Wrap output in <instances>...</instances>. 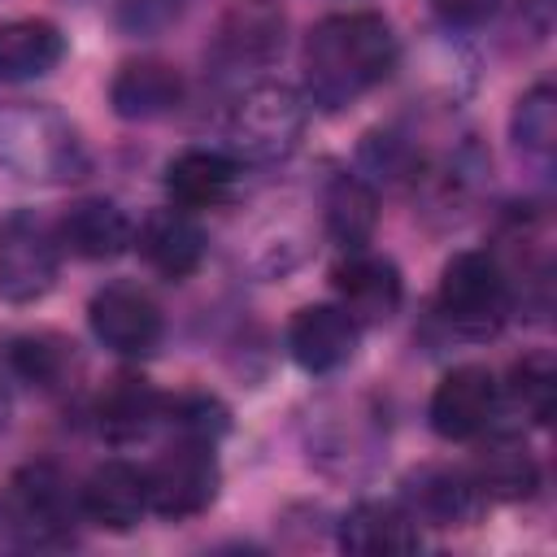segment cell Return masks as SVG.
<instances>
[{
    "mask_svg": "<svg viewBox=\"0 0 557 557\" xmlns=\"http://www.w3.org/2000/svg\"><path fill=\"white\" fill-rule=\"evenodd\" d=\"M135 252L148 261V270H157L161 278H191L209 252V235L196 222V213L165 205L152 209L139 226H135Z\"/></svg>",
    "mask_w": 557,
    "mask_h": 557,
    "instance_id": "e0dca14e",
    "label": "cell"
},
{
    "mask_svg": "<svg viewBox=\"0 0 557 557\" xmlns=\"http://www.w3.org/2000/svg\"><path fill=\"white\" fill-rule=\"evenodd\" d=\"M553 400H557V370L548 352H527L522 361H513L509 379L500 383V409H513L518 418L544 426L553 418Z\"/></svg>",
    "mask_w": 557,
    "mask_h": 557,
    "instance_id": "484cf974",
    "label": "cell"
},
{
    "mask_svg": "<svg viewBox=\"0 0 557 557\" xmlns=\"http://www.w3.org/2000/svg\"><path fill=\"white\" fill-rule=\"evenodd\" d=\"M78 513L87 527L100 531H131L148 513V483L144 466L135 461H100L83 483H78Z\"/></svg>",
    "mask_w": 557,
    "mask_h": 557,
    "instance_id": "ac0fdd59",
    "label": "cell"
},
{
    "mask_svg": "<svg viewBox=\"0 0 557 557\" xmlns=\"http://www.w3.org/2000/svg\"><path fill=\"white\" fill-rule=\"evenodd\" d=\"M144 483H148V513L183 522V518H200L222 487V466H218V444L209 440H170L148 466H144Z\"/></svg>",
    "mask_w": 557,
    "mask_h": 557,
    "instance_id": "52a82bcc",
    "label": "cell"
},
{
    "mask_svg": "<svg viewBox=\"0 0 557 557\" xmlns=\"http://www.w3.org/2000/svg\"><path fill=\"white\" fill-rule=\"evenodd\" d=\"M9 422V383H4V370H0V431Z\"/></svg>",
    "mask_w": 557,
    "mask_h": 557,
    "instance_id": "f546056e",
    "label": "cell"
},
{
    "mask_svg": "<svg viewBox=\"0 0 557 557\" xmlns=\"http://www.w3.org/2000/svg\"><path fill=\"white\" fill-rule=\"evenodd\" d=\"M348 418H352V422H344V405H339V409H326V413L318 418V435H313V453H318L322 461L335 457L339 470H352L361 457H374L379 435H383V426H379L374 413H361V409L352 405Z\"/></svg>",
    "mask_w": 557,
    "mask_h": 557,
    "instance_id": "4316f807",
    "label": "cell"
},
{
    "mask_svg": "<svg viewBox=\"0 0 557 557\" xmlns=\"http://www.w3.org/2000/svg\"><path fill=\"white\" fill-rule=\"evenodd\" d=\"M309 126V100L292 83L257 78L239 87L222 113V148L248 165H283Z\"/></svg>",
    "mask_w": 557,
    "mask_h": 557,
    "instance_id": "3957f363",
    "label": "cell"
},
{
    "mask_svg": "<svg viewBox=\"0 0 557 557\" xmlns=\"http://www.w3.org/2000/svg\"><path fill=\"white\" fill-rule=\"evenodd\" d=\"M61 239L57 222L13 209L0 218V296L9 305H35L57 287L61 274Z\"/></svg>",
    "mask_w": 557,
    "mask_h": 557,
    "instance_id": "ba28073f",
    "label": "cell"
},
{
    "mask_svg": "<svg viewBox=\"0 0 557 557\" xmlns=\"http://www.w3.org/2000/svg\"><path fill=\"white\" fill-rule=\"evenodd\" d=\"M0 370L13 383L39 387V392H57L74 374V344L65 335H57V331H22V335H13L4 344Z\"/></svg>",
    "mask_w": 557,
    "mask_h": 557,
    "instance_id": "cb8c5ba5",
    "label": "cell"
},
{
    "mask_svg": "<svg viewBox=\"0 0 557 557\" xmlns=\"http://www.w3.org/2000/svg\"><path fill=\"white\" fill-rule=\"evenodd\" d=\"M505 0H431L444 30H479L500 13Z\"/></svg>",
    "mask_w": 557,
    "mask_h": 557,
    "instance_id": "f1b7e54d",
    "label": "cell"
},
{
    "mask_svg": "<svg viewBox=\"0 0 557 557\" xmlns=\"http://www.w3.org/2000/svg\"><path fill=\"white\" fill-rule=\"evenodd\" d=\"M57 239H61V252H70V257L113 261L135 248V222L117 200L87 196V200H74L57 218Z\"/></svg>",
    "mask_w": 557,
    "mask_h": 557,
    "instance_id": "d6986e66",
    "label": "cell"
},
{
    "mask_svg": "<svg viewBox=\"0 0 557 557\" xmlns=\"http://www.w3.org/2000/svg\"><path fill=\"white\" fill-rule=\"evenodd\" d=\"M500 413H505L500 409V379L479 361L453 366L426 400V422L448 444L479 440L483 431H492L500 422Z\"/></svg>",
    "mask_w": 557,
    "mask_h": 557,
    "instance_id": "30bf717a",
    "label": "cell"
},
{
    "mask_svg": "<svg viewBox=\"0 0 557 557\" xmlns=\"http://www.w3.org/2000/svg\"><path fill=\"white\" fill-rule=\"evenodd\" d=\"M435 309L444 326L461 339H492L509 322L513 292L492 248H466L448 257V265L440 270Z\"/></svg>",
    "mask_w": 557,
    "mask_h": 557,
    "instance_id": "5b68a950",
    "label": "cell"
},
{
    "mask_svg": "<svg viewBox=\"0 0 557 557\" xmlns=\"http://www.w3.org/2000/svg\"><path fill=\"white\" fill-rule=\"evenodd\" d=\"M322 231L339 252L370 248L379 231V187L357 170H335L322 183Z\"/></svg>",
    "mask_w": 557,
    "mask_h": 557,
    "instance_id": "44dd1931",
    "label": "cell"
},
{
    "mask_svg": "<svg viewBox=\"0 0 557 557\" xmlns=\"http://www.w3.org/2000/svg\"><path fill=\"white\" fill-rule=\"evenodd\" d=\"M331 287H335V305L361 331L392 322L400 300H405L400 265L392 257H383V252H370V248L339 252V265L331 270Z\"/></svg>",
    "mask_w": 557,
    "mask_h": 557,
    "instance_id": "8fae6325",
    "label": "cell"
},
{
    "mask_svg": "<svg viewBox=\"0 0 557 557\" xmlns=\"http://www.w3.org/2000/svg\"><path fill=\"white\" fill-rule=\"evenodd\" d=\"M0 527L17 548H61L83 527L78 483L52 461L17 466L0 487Z\"/></svg>",
    "mask_w": 557,
    "mask_h": 557,
    "instance_id": "277c9868",
    "label": "cell"
},
{
    "mask_svg": "<svg viewBox=\"0 0 557 557\" xmlns=\"http://www.w3.org/2000/svg\"><path fill=\"white\" fill-rule=\"evenodd\" d=\"M400 65V39L392 22L374 9L326 13L300 48V91L309 109L344 113L370 96Z\"/></svg>",
    "mask_w": 557,
    "mask_h": 557,
    "instance_id": "6da1fadb",
    "label": "cell"
},
{
    "mask_svg": "<svg viewBox=\"0 0 557 557\" xmlns=\"http://www.w3.org/2000/svg\"><path fill=\"white\" fill-rule=\"evenodd\" d=\"M87 326L100 348L139 361L152 357L165 339V313L139 283H104L87 300Z\"/></svg>",
    "mask_w": 557,
    "mask_h": 557,
    "instance_id": "9c48e42d",
    "label": "cell"
},
{
    "mask_svg": "<svg viewBox=\"0 0 557 557\" xmlns=\"http://www.w3.org/2000/svg\"><path fill=\"white\" fill-rule=\"evenodd\" d=\"M187 104V78L161 57L122 61L109 78V109L122 122H161Z\"/></svg>",
    "mask_w": 557,
    "mask_h": 557,
    "instance_id": "5bb4252c",
    "label": "cell"
},
{
    "mask_svg": "<svg viewBox=\"0 0 557 557\" xmlns=\"http://www.w3.org/2000/svg\"><path fill=\"white\" fill-rule=\"evenodd\" d=\"M96 431L126 448V444H139L157 431H165V392H157L148 379L139 374H117L100 396H96Z\"/></svg>",
    "mask_w": 557,
    "mask_h": 557,
    "instance_id": "ffe728a7",
    "label": "cell"
},
{
    "mask_svg": "<svg viewBox=\"0 0 557 557\" xmlns=\"http://www.w3.org/2000/svg\"><path fill=\"white\" fill-rule=\"evenodd\" d=\"M509 139L518 148V157L548 165L553 161V144H557V91L548 78H540L535 87H527L513 100L509 113Z\"/></svg>",
    "mask_w": 557,
    "mask_h": 557,
    "instance_id": "d4e9b609",
    "label": "cell"
},
{
    "mask_svg": "<svg viewBox=\"0 0 557 557\" xmlns=\"http://www.w3.org/2000/svg\"><path fill=\"white\" fill-rule=\"evenodd\" d=\"M357 344H361V326L335 300L300 305L287 322V352L313 379L339 374L357 357Z\"/></svg>",
    "mask_w": 557,
    "mask_h": 557,
    "instance_id": "4fadbf2b",
    "label": "cell"
},
{
    "mask_svg": "<svg viewBox=\"0 0 557 557\" xmlns=\"http://www.w3.org/2000/svg\"><path fill=\"white\" fill-rule=\"evenodd\" d=\"M287 44V13L283 0H231L209 35L205 70L213 83H257L252 74L270 70Z\"/></svg>",
    "mask_w": 557,
    "mask_h": 557,
    "instance_id": "8992f818",
    "label": "cell"
},
{
    "mask_svg": "<svg viewBox=\"0 0 557 557\" xmlns=\"http://www.w3.org/2000/svg\"><path fill=\"white\" fill-rule=\"evenodd\" d=\"M196 0H122L117 4V26L135 39H152L170 26H178L191 13Z\"/></svg>",
    "mask_w": 557,
    "mask_h": 557,
    "instance_id": "83f0119b",
    "label": "cell"
},
{
    "mask_svg": "<svg viewBox=\"0 0 557 557\" xmlns=\"http://www.w3.org/2000/svg\"><path fill=\"white\" fill-rule=\"evenodd\" d=\"M65 30L48 17H9L0 22V87L48 78L65 61Z\"/></svg>",
    "mask_w": 557,
    "mask_h": 557,
    "instance_id": "603a6c76",
    "label": "cell"
},
{
    "mask_svg": "<svg viewBox=\"0 0 557 557\" xmlns=\"http://www.w3.org/2000/svg\"><path fill=\"white\" fill-rule=\"evenodd\" d=\"M400 505L413 513L418 527L435 531H457L474 527L487 509V496L470 479L466 466H418L400 483Z\"/></svg>",
    "mask_w": 557,
    "mask_h": 557,
    "instance_id": "7c38bea8",
    "label": "cell"
},
{
    "mask_svg": "<svg viewBox=\"0 0 557 557\" xmlns=\"http://www.w3.org/2000/svg\"><path fill=\"white\" fill-rule=\"evenodd\" d=\"M335 544L344 553H366V557H383V553H413L422 544V527L413 522V513L396 500H357L339 522H335Z\"/></svg>",
    "mask_w": 557,
    "mask_h": 557,
    "instance_id": "7402d4cb",
    "label": "cell"
},
{
    "mask_svg": "<svg viewBox=\"0 0 557 557\" xmlns=\"http://www.w3.org/2000/svg\"><path fill=\"white\" fill-rule=\"evenodd\" d=\"M244 183V165L222 148V144H205V148H183L178 157H170L165 165V191L170 205L187 209V213H205V209H226L235 200Z\"/></svg>",
    "mask_w": 557,
    "mask_h": 557,
    "instance_id": "9a60e30c",
    "label": "cell"
},
{
    "mask_svg": "<svg viewBox=\"0 0 557 557\" xmlns=\"http://www.w3.org/2000/svg\"><path fill=\"white\" fill-rule=\"evenodd\" d=\"M470 444H474V457L466 470L479 483V492L487 496V505L492 500L513 505V500H531L540 492V461L522 435L492 426Z\"/></svg>",
    "mask_w": 557,
    "mask_h": 557,
    "instance_id": "2e32d148",
    "label": "cell"
},
{
    "mask_svg": "<svg viewBox=\"0 0 557 557\" xmlns=\"http://www.w3.org/2000/svg\"><path fill=\"white\" fill-rule=\"evenodd\" d=\"M0 170L22 183L61 187L91 170V152L78 122L57 104L0 100Z\"/></svg>",
    "mask_w": 557,
    "mask_h": 557,
    "instance_id": "7a4b0ae2",
    "label": "cell"
}]
</instances>
